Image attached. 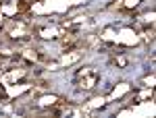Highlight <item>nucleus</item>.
<instances>
[{
	"instance_id": "obj_1",
	"label": "nucleus",
	"mask_w": 156,
	"mask_h": 118,
	"mask_svg": "<svg viewBox=\"0 0 156 118\" xmlns=\"http://www.w3.org/2000/svg\"><path fill=\"white\" fill-rule=\"evenodd\" d=\"M77 83L81 89H92L98 83V71L96 69H81L77 72Z\"/></svg>"
},
{
	"instance_id": "obj_2",
	"label": "nucleus",
	"mask_w": 156,
	"mask_h": 118,
	"mask_svg": "<svg viewBox=\"0 0 156 118\" xmlns=\"http://www.w3.org/2000/svg\"><path fill=\"white\" fill-rule=\"evenodd\" d=\"M117 64H119V66H125V64H127V58H125V56H119V58H117Z\"/></svg>"
}]
</instances>
